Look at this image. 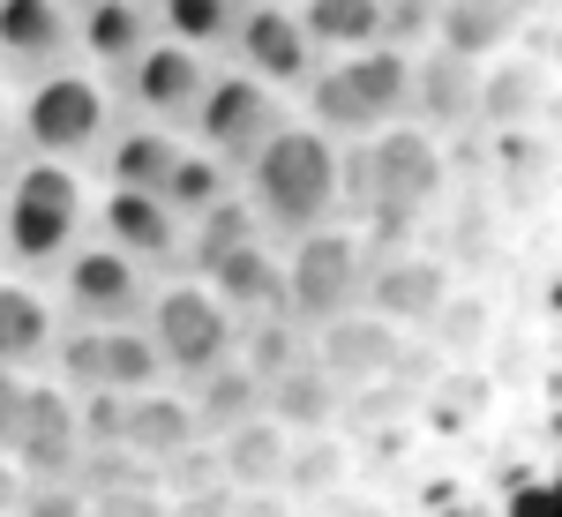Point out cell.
I'll return each mask as SVG.
<instances>
[{"label": "cell", "mask_w": 562, "mask_h": 517, "mask_svg": "<svg viewBox=\"0 0 562 517\" xmlns=\"http://www.w3.org/2000/svg\"><path fill=\"white\" fill-rule=\"evenodd\" d=\"M150 38H158V8L150 0H76V60H90L98 76L121 83V68Z\"/></svg>", "instance_id": "cell-18"}, {"label": "cell", "mask_w": 562, "mask_h": 517, "mask_svg": "<svg viewBox=\"0 0 562 517\" xmlns=\"http://www.w3.org/2000/svg\"><path fill=\"white\" fill-rule=\"evenodd\" d=\"M256 233H262L256 203L233 188V195H217L211 211H195L188 225H180V270H195V278H203L217 256H233V248H240V240H256Z\"/></svg>", "instance_id": "cell-27"}, {"label": "cell", "mask_w": 562, "mask_h": 517, "mask_svg": "<svg viewBox=\"0 0 562 517\" xmlns=\"http://www.w3.org/2000/svg\"><path fill=\"white\" fill-rule=\"evenodd\" d=\"M233 360L270 390L293 360H307V330L285 315V307H278V315H248V323H233Z\"/></svg>", "instance_id": "cell-30"}, {"label": "cell", "mask_w": 562, "mask_h": 517, "mask_svg": "<svg viewBox=\"0 0 562 517\" xmlns=\"http://www.w3.org/2000/svg\"><path fill=\"white\" fill-rule=\"evenodd\" d=\"M180 150V128H158V121H143L121 105V121L105 128L98 143V158H90V180H105V188H158L166 166H173Z\"/></svg>", "instance_id": "cell-19"}, {"label": "cell", "mask_w": 562, "mask_h": 517, "mask_svg": "<svg viewBox=\"0 0 562 517\" xmlns=\"http://www.w3.org/2000/svg\"><path fill=\"white\" fill-rule=\"evenodd\" d=\"M346 397H352V390L338 383L315 352H307V360H293V368L270 383L262 413H270L285 435H323V428H338V420H346Z\"/></svg>", "instance_id": "cell-21"}, {"label": "cell", "mask_w": 562, "mask_h": 517, "mask_svg": "<svg viewBox=\"0 0 562 517\" xmlns=\"http://www.w3.org/2000/svg\"><path fill=\"white\" fill-rule=\"evenodd\" d=\"M278 248H285V315L301 323L307 338H315L323 323H338L346 307H360V285H368V248H360V233H352L346 217L307 225V233L278 240Z\"/></svg>", "instance_id": "cell-6"}, {"label": "cell", "mask_w": 562, "mask_h": 517, "mask_svg": "<svg viewBox=\"0 0 562 517\" xmlns=\"http://www.w3.org/2000/svg\"><path fill=\"white\" fill-rule=\"evenodd\" d=\"M420 128L450 135L480 121V60L450 53V45H420L413 53V105H405Z\"/></svg>", "instance_id": "cell-16"}, {"label": "cell", "mask_w": 562, "mask_h": 517, "mask_svg": "<svg viewBox=\"0 0 562 517\" xmlns=\"http://www.w3.org/2000/svg\"><path fill=\"white\" fill-rule=\"evenodd\" d=\"M307 352H315L346 390H368V383H390V375L405 368V330L383 323L375 307H346L338 323H323V330L307 338Z\"/></svg>", "instance_id": "cell-13"}, {"label": "cell", "mask_w": 562, "mask_h": 517, "mask_svg": "<svg viewBox=\"0 0 562 517\" xmlns=\"http://www.w3.org/2000/svg\"><path fill=\"white\" fill-rule=\"evenodd\" d=\"M285 113H293V98H278V90L256 83L248 68L217 60L211 90H203V105H195V121H188V143H203L211 158H225V166L240 172L262 143H270V128H278Z\"/></svg>", "instance_id": "cell-9"}, {"label": "cell", "mask_w": 562, "mask_h": 517, "mask_svg": "<svg viewBox=\"0 0 562 517\" xmlns=\"http://www.w3.org/2000/svg\"><path fill=\"white\" fill-rule=\"evenodd\" d=\"M217 60L248 68V76L270 83L278 98H301V83L315 76V60H323V45L307 38V23H301L293 0H240V15H233Z\"/></svg>", "instance_id": "cell-10"}, {"label": "cell", "mask_w": 562, "mask_h": 517, "mask_svg": "<svg viewBox=\"0 0 562 517\" xmlns=\"http://www.w3.org/2000/svg\"><path fill=\"white\" fill-rule=\"evenodd\" d=\"M23 158V135H15V83L0 76V172Z\"/></svg>", "instance_id": "cell-37"}, {"label": "cell", "mask_w": 562, "mask_h": 517, "mask_svg": "<svg viewBox=\"0 0 562 517\" xmlns=\"http://www.w3.org/2000/svg\"><path fill=\"white\" fill-rule=\"evenodd\" d=\"M90 517H173L158 487H121V495H90Z\"/></svg>", "instance_id": "cell-35"}, {"label": "cell", "mask_w": 562, "mask_h": 517, "mask_svg": "<svg viewBox=\"0 0 562 517\" xmlns=\"http://www.w3.org/2000/svg\"><path fill=\"white\" fill-rule=\"evenodd\" d=\"M307 23V38L323 53H352V45L390 38V0H293Z\"/></svg>", "instance_id": "cell-31"}, {"label": "cell", "mask_w": 562, "mask_h": 517, "mask_svg": "<svg viewBox=\"0 0 562 517\" xmlns=\"http://www.w3.org/2000/svg\"><path fill=\"white\" fill-rule=\"evenodd\" d=\"M150 285H158V270H143L135 256H121V248L98 240V233H83V240L60 256V270L45 278L60 323H143Z\"/></svg>", "instance_id": "cell-8"}, {"label": "cell", "mask_w": 562, "mask_h": 517, "mask_svg": "<svg viewBox=\"0 0 562 517\" xmlns=\"http://www.w3.org/2000/svg\"><path fill=\"white\" fill-rule=\"evenodd\" d=\"M53 330H60V307L45 293V278L0 270V368H45Z\"/></svg>", "instance_id": "cell-20"}, {"label": "cell", "mask_w": 562, "mask_h": 517, "mask_svg": "<svg viewBox=\"0 0 562 517\" xmlns=\"http://www.w3.org/2000/svg\"><path fill=\"white\" fill-rule=\"evenodd\" d=\"M211 68H217V53H195V45H180V38L158 31V38L121 68V83H113V90H121L128 113H143V121H158V128L188 135L195 105H203V90H211Z\"/></svg>", "instance_id": "cell-11"}, {"label": "cell", "mask_w": 562, "mask_h": 517, "mask_svg": "<svg viewBox=\"0 0 562 517\" xmlns=\"http://www.w3.org/2000/svg\"><path fill=\"white\" fill-rule=\"evenodd\" d=\"M15 495H23V465H15V458L0 450V517L15 510Z\"/></svg>", "instance_id": "cell-38"}, {"label": "cell", "mask_w": 562, "mask_h": 517, "mask_svg": "<svg viewBox=\"0 0 562 517\" xmlns=\"http://www.w3.org/2000/svg\"><path fill=\"white\" fill-rule=\"evenodd\" d=\"M240 188V172L225 166V158H211L203 143H188L180 135V150H173V166H166V180H158V195H166V211L188 225L195 211H211L217 195H233Z\"/></svg>", "instance_id": "cell-29"}, {"label": "cell", "mask_w": 562, "mask_h": 517, "mask_svg": "<svg viewBox=\"0 0 562 517\" xmlns=\"http://www.w3.org/2000/svg\"><path fill=\"white\" fill-rule=\"evenodd\" d=\"M525 38V0H435L428 45H450L465 60H495Z\"/></svg>", "instance_id": "cell-22"}, {"label": "cell", "mask_w": 562, "mask_h": 517, "mask_svg": "<svg viewBox=\"0 0 562 517\" xmlns=\"http://www.w3.org/2000/svg\"><path fill=\"white\" fill-rule=\"evenodd\" d=\"M352 480V458H346V435L323 428V435H293V450H285V473L278 487L301 503V510H323V503H338Z\"/></svg>", "instance_id": "cell-24"}, {"label": "cell", "mask_w": 562, "mask_h": 517, "mask_svg": "<svg viewBox=\"0 0 562 517\" xmlns=\"http://www.w3.org/2000/svg\"><path fill=\"white\" fill-rule=\"evenodd\" d=\"M262 397H270V390H262L256 375H248V368L233 360V352L217 360L211 375H195V383H188V405H195L203 435H225V428H240V420H256Z\"/></svg>", "instance_id": "cell-28"}, {"label": "cell", "mask_w": 562, "mask_h": 517, "mask_svg": "<svg viewBox=\"0 0 562 517\" xmlns=\"http://www.w3.org/2000/svg\"><path fill=\"white\" fill-rule=\"evenodd\" d=\"M113 121H121V90L90 60H60V68H38V76L15 83V135H23L31 158L90 166Z\"/></svg>", "instance_id": "cell-4"}, {"label": "cell", "mask_w": 562, "mask_h": 517, "mask_svg": "<svg viewBox=\"0 0 562 517\" xmlns=\"http://www.w3.org/2000/svg\"><path fill=\"white\" fill-rule=\"evenodd\" d=\"M233 15H240V0H158V31L195 53H225Z\"/></svg>", "instance_id": "cell-32"}, {"label": "cell", "mask_w": 562, "mask_h": 517, "mask_svg": "<svg viewBox=\"0 0 562 517\" xmlns=\"http://www.w3.org/2000/svg\"><path fill=\"white\" fill-rule=\"evenodd\" d=\"M90 233L113 240L121 256H135L143 270H180V217L166 211L158 188H90Z\"/></svg>", "instance_id": "cell-12"}, {"label": "cell", "mask_w": 562, "mask_h": 517, "mask_svg": "<svg viewBox=\"0 0 562 517\" xmlns=\"http://www.w3.org/2000/svg\"><path fill=\"white\" fill-rule=\"evenodd\" d=\"M195 435H203V420H195V405H188L180 383H150L128 397V450H143L150 465L173 458L180 442H195Z\"/></svg>", "instance_id": "cell-25"}, {"label": "cell", "mask_w": 562, "mask_h": 517, "mask_svg": "<svg viewBox=\"0 0 562 517\" xmlns=\"http://www.w3.org/2000/svg\"><path fill=\"white\" fill-rule=\"evenodd\" d=\"M211 442H217V473H225V487H278L285 450H293V435L278 428L270 413H256V420H240V428L211 435Z\"/></svg>", "instance_id": "cell-26"}, {"label": "cell", "mask_w": 562, "mask_h": 517, "mask_svg": "<svg viewBox=\"0 0 562 517\" xmlns=\"http://www.w3.org/2000/svg\"><path fill=\"white\" fill-rule=\"evenodd\" d=\"M31 375H38V368H0V450H15V435H23V405H31Z\"/></svg>", "instance_id": "cell-34"}, {"label": "cell", "mask_w": 562, "mask_h": 517, "mask_svg": "<svg viewBox=\"0 0 562 517\" xmlns=\"http://www.w3.org/2000/svg\"><path fill=\"white\" fill-rule=\"evenodd\" d=\"M442 180H450V150H442V135L420 128L413 113L405 121H390V128L360 135L346 143V203L352 217H428V203L442 195Z\"/></svg>", "instance_id": "cell-5"}, {"label": "cell", "mask_w": 562, "mask_h": 517, "mask_svg": "<svg viewBox=\"0 0 562 517\" xmlns=\"http://www.w3.org/2000/svg\"><path fill=\"white\" fill-rule=\"evenodd\" d=\"M225 517H301V503L285 487H233V510Z\"/></svg>", "instance_id": "cell-36"}, {"label": "cell", "mask_w": 562, "mask_h": 517, "mask_svg": "<svg viewBox=\"0 0 562 517\" xmlns=\"http://www.w3.org/2000/svg\"><path fill=\"white\" fill-rule=\"evenodd\" d=\"M203 285L217 293V307L233 315V323H248V315H278L285 307V248L256 233V240H240L233 256H217L203 270Z\"/></svg>", "instance_id": "cell-17"}, {"label": "cell", "mask_w": 562, "mask_h": 517, "mask_svg": "<svg viewBox=\"0 0 562 517\" xmlns=\"http://www.w3.org/2000/svg\"><path fill=\"white\" fill-rule=\"evenodd\" d=\"M90 166H60V158H15L0 172V270L23 278H53L60 256L90 233Z\"/></svg>", "instance_id": "cell-2"}, {"label": "cell", "mask_w": 562, "mask_h": 517, "mask_svg": "<svg viewBox=\"0 0 562 517\" xmlns=\"http://www.w3.org/2000/svg\"><path fill=\"white\" fill-rule=\"evenodd\" d=\"M143 330H150L158 360H166V383H180V390L195 383V375H211L217 360L233 352V315L217 307V293L195 270H166V278L150 285Z\"/></svg>", "instance_id": "cell-7"}, {"label": "cell", "mask_w": 562, "mask_h": 517, "mask_svg": "<svg viewBox=\"0 0 562 517\" xmlns=\"http://www.w3.org/2000/svg\"><path fill=\"white\" fill-rule=\"evenodd\" d=\"M60 60H76V8L68 0H0V76L23 83Z\"/></svg>", "instance_id": "cell-15"}, {"label": "cell", "mask_w": 562, "mask_h": 517, "mask_svg": "<svg viewBox=\"0 0 562 517\" xmlns=\"http://www.w3.org/2000/svg\"><path fill=\"white\" fill-rule=\"evenodd\" d=\"M68 8H76V0H68Z\"/></svg>", "instance_id": "cell-39"}, {"label": "cell", "mask_w": 562, "mask_h": 517, "mask_svg": "<svg viewBox=\"0 0 562 517\" xmlns=\"http://www.w3.org/2000/svg\"><path fill=\"white\" fill-rule=\"evenodd\" d=\"M240 195L256 203L270 240H293L307 225H330L346 211V143L323 135L307 113H285L270 143L240 166Z\"/></svg>", "instance_id": "cell-1"}, {"label": "cell", "mask_w": 562, "mask_h": 517, "mask_svg": "<svg viewBox=\"0 0 562 517\" xmlns=\"http://www.w3.org/2000/svg\"><path fill=\"white\" fill-rule=\"evenodd\" d=\"M450 301V262H435L428 248H397V256H375L368 262V285H360V307H375L383 323L397 330H420L435 323Z\"/></svg>", "instance_id": "cell-14"}, {"label": "cell", "mask_w": 562, "mask_h": 517, "mask_svg": "<svg viewBox=\"0 0 562 517\" xmlns=\"http://www.w3.org/2000/svg\"><path fill=\"white\" fill-rule=\"evenodd\" d=\"M405 105H413V45H390V38L352 45V53H323L315 76L301 83V98H293V113H307L338 143H360V135L405 121Z\"/></svg>", "instance_id": "cell-3"}, {"label": "cell", "mask_w": 562, "mask_h": 517, "mask_svg": "<svg viewBox=\"0 0 562 517\" xmlns=\"http://www.w3.org/2000/svg\"><path fill=\"white\" fill-rule=\"evenodd\" d=\"M532 113H548V53H495L480 60V121L495 128H518Z\"/></svg>", "instance_id": "cell-23"}, {"label": "cell", "mask_w": 562, "mask_h": 517, "mask_svg": "<svg viewBox=\"0 0 562 517\" xmlns=\"http://www.w3.org/2000/svg\"><path fill=\"white\" fill-rule=\"evenodd\" d=\"M8 517H90V495H83V480H23Z\"/></svg>", "instance_id": "cell-33"}]
</instances>
